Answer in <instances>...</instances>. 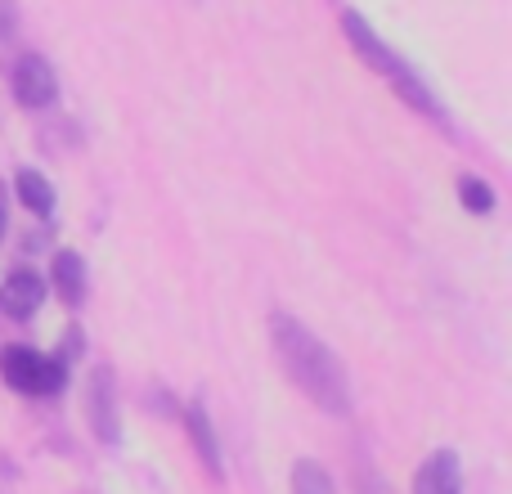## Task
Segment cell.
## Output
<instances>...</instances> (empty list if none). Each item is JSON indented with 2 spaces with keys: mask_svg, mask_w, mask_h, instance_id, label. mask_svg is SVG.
Returning a JSON list of instances; mask_svg holds the SVG:
<instances>
[{
  "mask_svg": "<svg viewBox=\"0 0 512 494\" xmlns=\"http://www.w3.org/2000/svg\"><path fill=\"white\" fill-rule=\"evenodd\" d=\"M0 378L23 396H59L63 382H68V369L59 360H45L32 346H5L0 351Z\"/></svg>",
  "mask_w": 512,
  "mask_h": 494,
  "instance_id": "obj_3",
  "label": "cell"
},
{
  "mask_svg": "<svg viewBox=\"0 0 512 494\" xmlns=\"http://www.w3.org/2000/svg\"><path fill=\"white\" fill-rule=\"evenodd\" d=\"M50 279H54V292L63 297V306H77L86 297V261L77 252H54V265H50Z\"/></svg>",
  "mask_w": 512,
  "mask_h": 494,
  "instance_id": "obj_9",
  "label": "cell"
},
{
  "mask_svg": "<svg viewBox=\"0 0 512 494\" xmlns=\"http://www.w3.org/2000/svg\"><path fill=\"white\" fill-rule=\"evenodd\" d=\"M459 203L468 207L472 216H490L495 212V189H490L486 180H477V176H463L459 180Z\"/></svg>",
  "mask_w": 512,
  "mask_h": 494,
  "instance_id": "obj_12",
  "label": "cell"
},
{
  "mask_svg": "<svg viewBox=\"0 0 512 494\" xmlns=\"http://www.w3.org/2000/svg\"><path fill=\"white\" fill-rule=\"evenodd\" d=\"M185 432H189V445H194V454L203 459V468L212 472L216 481H221V477H225L221 441H216V427H212V418H207L203 405H189V409H185Z\"/></svg>",
  "mask_w": 512,
  "mask_h": 494,
  "instance_id": "obj_8",
  "label": "cell"
},
{
  "mask_svg": "<svg viewBox=\"0 0 512 494\" xmlns=\"http://www.w3.org/2000/svg\"><path fill=\"white\" fill-rule=\"evenodd\" d=\"M0 230H5V212H0Z\"/></svg>",
  "mask_w": 512,
  "mask_h": 494,
  "instance_id": "obj_13",
  "label": "cell"
},
{
  "mask_svg": "<svg viewBox=\"0 0 512 494\" xmlns=\"http://www.w3.org/2000/svg\"><path fill=\"white\" fill-rule=\"evenodd\" d=\"M270 342H274V355H279L283 373L292 378V387H297L301 396H310L324 414H333V418L351 414V378H346L342 360H337V355L328 351L301 319L274 310L270 315Z\"/></svg>",
  "mask_w": 512,
  "mask_h": 494,
  "instance_id": "obj_1",
  "label": "cell"
},
{
  "mask_svg": "<svg viewBox=\"0 0 512 494\" xmlns=\"http://www.w3.org/2000/svg\"><path fill=\"white\" fill-rule=\"evenodd\" d=\"M414 494H463V468L454 450H436L432 459L418 468Z\"/></svg>",
  "mask_w": 512,
  "mask_h": 494,
  "instance_id": "obj_7",
  "label": "cell"
},
{
  "mask_svg": "<svg viewBox=\"0 0 512 494\" xmlns=\"http://www.w3.org/2000/svg\"><path fill=\"white\" fill-rule=\"evenodd\" d=\"M292 494H337V486H333V477H328L324 463L297 459L292 463Z\"/></svg>",
  "mask_w": 512,
  "mask_h": 494,
  "instance_id": "obj_11",
  "label": "cell"
},
{
  "mask_svg": "<svg viewBox=\"0 0 512 494\" xmlns=\"http://www.w3.org/2000/svg\"><path fill=\"white\" fill-rule=\"evenodd\" d=\"M45 301V279L36 270H9V279L0 283V306L14 319H32V310Z\"/></svg>",
  "mask_w": 512,
  "mask_h": 494,
  "instance_id": "obj_6",
  "label": "cell"
},
{
  "mask_svg": "<svg viewBox=\"0 0 512 494\" xmlns=\"http://www.w3.org/2000/svg\"><path fill=\"white\" fill-rule=\"evenodd\" d=\"M9 86H14V99L23 108H50L59 99V77L54 68L41 59V54H23L9 72Z\"/></svg>",
  "mask_w": 512,
  "mask_h": 494,
  "instance_id": "obj_4",
  "label": "cell"
},
{
  "mask_svg": "<svg viewBox=\"0 0 512 494\" xmlns=\"http://www.w3.org/2000/svg\"><path fill=\"white\" fill-rule=\"evenodd\" d=\"M342 32H346V41L355 45V54H360V59L369 63L373 72H382V77H387L391 86H396V95L405 99L409 108H418V113H423V117H432V122H441L445 113H441V104H436V99H432V90H427V81L418 77V72L409 68V63L400 59V54L391 50V45L382 41V36L373 32V27L364 23L360 14H355V9H346V14H342Z\"/></svg>",
  "mask_w": 512,
  "mask_h": 494,
  "instance_id": "obj_2",
  "label": "cell"
},
{
  "mask_svg": "<svg viewBox=\"0 0 512 494\" xmlns=\"http://www.w3.org/2000/svg\"><path fill=\"white\" fill-rule=\"evenodd\" d=\"M14 189H18V203L36 216H50L54 212V185L41 176V171H18L14 176Z\"/></svg>",
  "mask_w": 512,
  "mask_h": 494,
  "instance_id": "obj_10",
  "label": "cell"
},
{
  "mask_svg": "<svg viewBox=\"0 0 512 494\" xmlns=\"http://www.w3.org/2000/svg\"><path fill=\"white\" fill-rule=\"evenodd\" d=\"M86 418H90V432L99 436L104 445H117L122 427H117V400H113V373L95 369L86 382Z\"/></svg>",
  "mask_w": 512,
  "mask_h": 494,
  "instance_id": "obj_5",
  "label": "cell"
}]
</instances>
